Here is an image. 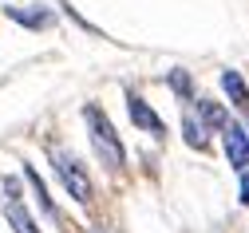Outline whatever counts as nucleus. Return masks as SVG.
<instances>
[{"label":"nucleus","mask_w":249,"mask_h":233,"mask_svg":"<svg viewBox=\"0 0 249 233\" xmlns=\"http://www.w3.org/2000/svg\"><path fill=\"white\" fill-rule=\"evenodd\" d=\"M83 123H87V135H91V150H95V158L107 166V170H123V166H127V146H123V139L115 135L107 111H99L95 103H87V107H83Z\"/></svg>","instance_id":"1"},{"label":"nucleus","mask_w":249,"mask_h":233,"mask_svg":"<svg viewBox=\"0 0 249 233\" xmlns=\"http://www.w3.org/2000/svg\"><path fill=\"white\" fill-rule=\"evenodd\" d=\"M222 150H226V158H230V166L241 174V170H249V130L241 126V123H226V130H222Z\"/></svg>","instance_id":"4"},{"label":"nucleus","mask_w":249,"mask_h":233,"mask_svg":"<svg viewBox=\"0 0 249 233\" xmlns=\"http://www.w3.org/2000/svg\"><path fill=\"white\" fill-rule=\"evenodd\" d=\"M127 115H131V123H135L139 130H146L150 139H162V135H166V123L154 115V107L146 103L142 95H135V91H127Z\"/></svg>","instance_id":"5"},{"label":"nucleus","mask_w":249,"mask_h":233,"mask_svg":"<svg viewBox=\"0 0 249 233\" xmlns=\"http://www.w3.org/2000/svg\"><path fill=\"white\" fill-rule=\"evenodd\" d=\"M182 139H186V146L206 150V126H202L194 115H186V119H182Z\"/></svg>","instance_id":"10"},{"label":"nucleus","mask_w":249,"mask_h":233,"mask_svg":"<svg viewBox=\"0 0 249 233\" xmlns=\"http://www.w3.org/2000/svg\"><path fill=\"white\" fill-rule=\"evenodd\" d=\"M198 123L202 126H217V130H226V123H230V115H226V107L222 103H213V99H198Z\"/></svg>","instance_id":"9"},{"label":"nucleus","mask_w":249,"mask_h":233,"mask_svg":"<svg viewBox=\"0 0 249 233\" xmlns=\"http://www.w3.org/2000/svg\"><path fill=\"white\" fill-rule=\"evenodd\" d=\"M237 202L249 206V170H241V182H237Z\"/></svg>","instance_id":"12"},{"label":"nucleus","mask_w":249,"mask_h":233,"mask_svg":"<svg viewBox=\"0 0 249 233\" xmlns=\"http://www.w3.org/2000/svg\"><path fill=\"white\" fill-rule=\"evenodd\" d=\"M52 166H55V178L64 182V190L75 197L79 206H87L91 197H95V186H91V178H87V170H83V162H79L75 154H68V150H52Z\"/></svg>","instance_id":"2"},{"label":"nucleus","mask_w":249,"mask_h":233,"mask_svg":"<svg viewBox=\"0 0 249 233\" xmlns=\"http://www.w3.org/2000/svg\"><path fill=\"white\" fill-rule=\"evenodd\" d=\"M24 182L32 186V194H36V202H40V214L44 217H55V202L48 197V186H44V178H40V170L32 162H24Z\"/></svg>","instance_id":"8"},{"label":"nucleus","mask_w":249,"mask_h":233,"mask_svg":"<svg viewBox=\"0 0 249 233\" xmlns=\"http://www.w3.org/2000/svg\"><path fill=\"white\" fill-rule=\"evenodd\" d=\"M4 217H8L12 233H40L32 210H28L24 197H20V182L16 178H4Z\"/></svg>","instance_id":"3"},{"label":"nucleus","mask_w":249,"mask_h":233,"mask_svg":"<svg viewBox=\"0 0 249 233\" xmlns=\"http://www.w3.org/2000/svg\"><path fill=\"white\" fill-rule=\"evenodd\" d=\"M222 91L230 95V103L241 111V115H249V87H245V79H241V72H233V68H226L222 72Z\"/></svg>","instance_id":"7"},{"label":"nucleus","mask_w":249,"mask_h":233,"mask_svg":"<svg viewBox=\"0 0 249 233\" xmlns=\"http://www.w3.org/2000/svg\"><path fill=\"white\" fill-rule=\"evenodd\" d=\"M4 12H8V20H16V24L28 28V32H44V28L55 24V12L44 8V4H8Z\"/></svg>","instance_id":"6"},{"label":"nucleus","mask_w":249,"mask_h":233,"mask_svg":"<svg viewBox=\"0 0 249 233\" xmlns=\"http://www.w3.org/2000/svg\"><path fill=\"white\" fill-rule=\"evenodd\" d=\"M245 130H249V126H245Z\"/></svg>","instance_id":"13"},{"label":"nucleus","mask_w":249,"mask_h":233,"mask_svg":"<svg viewBox=\"0 0 249 233\" xmlns=\"http://www.w3.org/2000/svg\"><path fill=\"white\" fill-rule=\"evenodd\" d=\"M166 83H170V91H174L178 99H190V75H186L182 68H174V72H166Z\"/></svg>","instance_id":"11"}]
</instances>
